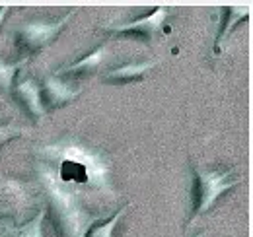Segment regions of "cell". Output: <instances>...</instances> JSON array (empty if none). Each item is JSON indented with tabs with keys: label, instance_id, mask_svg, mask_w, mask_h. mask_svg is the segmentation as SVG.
Returning a JSON list of instances; mask_svg holds the SVG:
<instances>
[{
	"label": "cell",
	"instance_id": "obj_16",
	"mask_svg": "<svg viewBox=\"0 0 253 237\" xmlns=\"http://www.w3.org/2000/svg\"><path fill=\"white\" fill-rule=\"evenodd\" d=\"M6 16H8V8H0V26H2V22H4Z\"/></svg>",
	"mask_w": 253,
	"mask_h": 237
},
{
	"label": "cell",
	"instance_id": "obj_15",
	"mask_svg": "<svg viewBox=\"0 0 253 237\" xmlns=\"http://www.w3.org/2000/svg\"><path fill=\"white\" fill-rule=\"evenodd\" d=\"M26 132H28V130H26L24 126H18V124H0V148H2L6 142L24 136Z\"/></svg>",
	"mask_w": 253,
	"mask_h": 237
},
{
	"label": "cell",
	"instance_id": "obj_7",
	"mask_svg": "<svg viewBox=\"0 0 253 237\" xmlns=\"http://www.w3.org/2000/svg\"><path fill=\"white\" fill-rule=\"evenodd\" d=\"M166 18H168V8H156L152 14L144 16L140 20L126 22V24H121V26H107L105 30L113 31V33H134V35H142L148 41H152L156 31L162 30Z\"/></svg>",
	"mask_w": 253,
	"mask_h": 237
},
{
	"label": "cell",
	"instance_id": "obj_9",
	"mask_svg": "<svg viewBox=\"0 0 253 237\" xmlns=\"http://www.w3.org/2000/svg\"><path fill=\"white\" fill-rule=\"evenodd\" d=\"M14 95L16 99L22 103V107L26 109L28 115H32L33 120H43L47 111L43 107V101H41V89H39V84L30 78V80H24L20 82L16 88H14Z\"/></svg>",
	"mask_w": 253,
	"mask_h": 237
},
{
	"label": "cell",
	"instance_id": "obj_1",
	"mask_svg": "<svg viewBox=\"0 0 253 237\" xmlns=\"http://www.w3.org/2000/svg\"><path fill=\"white\" fill-rule=\"evenodd\" d=\"M35 171L53 179L59 187L82 197L90 202V197H113L109 159L101 150L86 142L66 136L53 144L37 148Z\"/></svg>",
	"mask_w": 253,
	"mask_h": 237
},
{
	"label": "cell",
	"instance_id": "obj_13",
	"mask_svg": "<svg viewBox=\"0 0 253 237\" xmlns=\"http://www.w3.org/2000/svg\"><path fill=\"white\" fill-rule=\"evenodd\" d=\"M226 16H228L230 20L224 24V28H222L220 33H218V39H216V53L222 49L224 39L228 37L230 31L236 28V24H240V22H244V20H248V18L252 16V10H250V8H226Z\"/></svg>",
	"mask_w": 253,
	"mask_h": 237
},
{
	"label": "cell",
	"instance_id": "obj_5",
	"mask_svg": "<svg viewBox=\"0 0 253 237\" xmlns=\"http://www.w3.org/2000/svg\"><path fill=\"white\" fill-rule=\"evenodd\" d=\"M74 18V10H70L68 14H64L61 20L57 22H30L24 24L18 33H16V41H18V49L22 51V59H30L33 55L41 53L45 47H49L57 35H61L66 24Z\"/></svg>",
	"mask_w": 253,
	"mask_h": 237
},
{
	"label": "cell",
	"instance_id": "obj_4",
	"mask_svg": "<svg viewBox=\"0 0 253 237\" xmlns=\"http://www.w3.org/2000/svg\"><path fill=\"white\" fill-rule=\"evenodd\" d=\"M37 200V191L20 179L0 175V220L4 224L18 226L24 212L30 210Z\"/></svg>",
	"mask_w": 253,
	"mask_h": 237
},
{
	"label": "cell",
	"instance_id": "obj_10",
	"mask_svg": "<svg viewBox=\"0 0 253 237\" xmlns=\"http://www.w3.org/2000/svg\"><path fill=\"white\" fill-rule=\"evenodd\" d=\"M45 218H47V210H45V202H43L32 220H28L24 224H18V226L2 224L0 226V237H43Z\"/></svg>",
	"mask_w": 253,
	"mask_h": 237
},
{
	"label": "cell",
	"instance_id": "obj_3",
	"mask_svg": "<svg viewBox=\"0 0 253 237\" xmlns=\"http://www.w3.org/2000/svg\"><path fill=\"white\" fill-rule=\"evenodd\" d=\"M191 173H193V210L187 226L197 222V218H201L205 212H209L226 191L242 183V177H236L232 169H222V167L209 169V167L193 165Z\"/></svg>",
	"mask_w": 253,
	"mask_h": 237
},
{
	"label": "cell",
	"instance_id": "obj_6",
	"mask_svg": "<svg viewBox=\"0 0 253 237\" xmlns=\"http://www.w3.org/2000/svg\"><path fill=\"white\" fill-rule=\"evenodd\" d=\"M39 89H41V101H43L45 111L47 109L53 111V109L64 107V105L72 103L82 93V88L70 86L68 82H64L63 78H57L55 74L45 76V80L39 86Z\"/></svg>",
	"mask_w": 253,
	"mask_h": 237
},
{
	"label": "cell",
	"instance_id": "obj_8",
	"mask_svg": "<svg viewBox=\"0 0 253 237\" xmlns=\"http://www.w3.org/2000/svg\"><path fill=\"white\" fill-rule=\"evenodd\" d=\"M158 64V60H144V62H128L123 66L111 68L103 74V82L111 84V86H125V84H132L136 80H142L154 66Z\"/></svg>",
	"mask_w": 253,
	"mask_h": 237
},
{
	"label": "cell",
	"instance_id": "obj_12",
	"mask_svg": "<svg viewBox=\"0 0 253 237\" xmlns=\"http://www.w3.org/2000/svg\"><path fill=\"white\" fill-rule=\"evenodd\" d=\"M130 206H132V204L128 202V204H125L121 210H117L109 220H99V222H95L94 226L86 232V236L84 237H113V232H115V228H117L119 220L125 216L126 210H128Z\"/></svg>",
	"mask_w": 253,
	"mask_h": 237
},
{
	"label": "cell",
	"instance_id": "obj_2",
	"mask_svg": "<svg viewBox=\"0 0 253 237\" xmlns=\"http://www.w3.org/2000/svg\"><path fill=\"white\" fill-rule=\"evenodd\" d=\"M35 175L45 195L43 202L55 237H84L95 222L103 218V214L92 210V204L82 197L59 187L43 173L35 171Z\"/></svg>",
	"mask_w": 253,
	"mask_h": 237
},
{
	"label": "cell",
	"instance_id": "obj_11",
	"mask_svg": "<svg viewBox=\"0 0 253 237\" xmlns=\"http://www.w3.org/2000/svg\"><path fill=\"white\" fill-rule=\"evenodd\" d=\"M105 55H107V45H99L95 47L94 51L86 57H82L76 62H70L63 68H59L55 72L57 78H63V76H68V74H82V72H95L99 68V64L105 60Z\"/></svg>",
	"mask_w": 253,
	"mask_h": 237
},
{
	"label": "cell",
	"instance_id": "obj_14",
	"mask_svg": "<svg viewBox=\"0 0 253 237\" xmlns=\"http://www.w3.org/2000/svg\"><path fill=\"white\" fill-rule=\"evenodd\" d=\"M26 62H28V59H22V60H18V62H2V60H0V93L12 91L16 74H18V70H20Z\"/></svg>",
	"mask_w": 253,
	"mask_h": 237
}]
</instances>
